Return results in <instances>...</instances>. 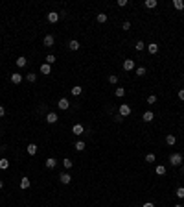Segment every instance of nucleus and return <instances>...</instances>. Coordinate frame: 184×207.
Listing matches in <instances>:
<instances>
[{"instance_id": "nucleus-1", "label": "nucleus", "mask_w": 184, "mask_h": 207, "mask_svg": "<svg viewBox=\"0 0 184 207\" xmlns=\"http://www.w3.org/2000/svg\"><path fill=\"white\" fill-rule=\"evenodd\" d=\"M169 163L173 166H181L182 165V155L181 154H171L169 155Z\"/></svg>"}, {"instance_id": "nucleus-2", "label": "nucleus", "mask_w": 184, "mask_h": 207, "mask_svg": "<svg viewBox=\"0 0 184 207\" xmlns=\"http://www.w3.org/2000/svg\"><path fill=\"white\" fill-rule=\"evenodd\" d=\"M118 113H120L122 116H129V115H131V105H127V104H122V105L118 107Z\"/></svg>"}, {"instance_id": "nucleus-3", "label": "nucleus", "mask_w": 184, "mask_h": 207, "mask_svg": "<svg viewBox=\"0 0 184 207\" xmlns=\"http://www.w3.org/2000/svg\"><path fill=\"white\" fill-rule=\"evenodd\" d=\"M46 19H48V22H50V24H55V22L57 21H59V13H55V11H50V13L48 15H46Z\"/></svg>"}, {"instance_id": "nucleus-4", "label": "nucleus", "mask_w": 184, "mask_h": 207, "mask_svg": "<svg viewBox=\"0 0 184 207\" xmlns=\"http://www.w3.org/2000/svg\"><path fill=\"white\" fill-rule=\"evenodd\" d=\"M9 80H11V83L18 85V83H20L22 80H24V78H22V74H18V72H13V74H11V76H9Z\"/></svg>"}, {"instance_id": "nucleus-5", "label": "nucleus", "mask_w": 184, "mask_h": 207, "mask_svg": "<svg viewBox=\"0 0 184 207\" xmlns=\"http://www.w3.org/2000/svg\"><path fill=\"white\" fill-rule=\"evenodd\" d=\"M59 181L63 183V185H68V183L72 181V176H70L68 172H65V174H61V176H59Z\"/></svg>"}, {"instance_id": "nucleus-6", "label": "nucleus", "mask_w": 184, "mask_h": 207, "mask_svg": "<svg viewBox=\"0 0 184 207\" xmlns=\"http://www.w3.org/2000/svg\"><path fill=\"white\" fill-rule=\"evenodd\" d=\"M57 107H59V109H63V111H66V109L70 107V102H68L66 98H61L59 102H57Z\"/></svg>"}, {"instance_id": "nucleus-7", "label": "nucleus", "mask_w": 184, "mask_h": 207, "mask_svg": "<svg viewBox=\"0 0 184 207\" xmlns=\"http://www.w3.org/2000/svg\"><path fill=\"white\" fill-rule=\"evenodd\" d=\"M53 43H55V37H53L52 33H48L44 37V46H48V48H50V46H53Z\"/></svg>"}, {"instance_id": "nucleus-8", "label": "nucleus", "mask_w": 184, "mask_h": 207, "mask_svg": "<svg viewBox=\"0 0 184 207\" xmlns=\"http://www.w3.org/2000/svg\"><path fill=\"white\" fill-rule=\"evenodd\" d=\"M57 118H59V116H57L55 113H48V115H46V122H48V124H55Z\"/></svg>"}, {"instance_id": "nucleus-9", "label": "nucleus", "mask_w": 184, "mask_h": 207, "mask_svg": "<svg viewBox=\"0 0 184 207\" xmlns=\"http://www.w3.org/2000/svg\"><path fill=\"white\" fill-rule=\"evenodd\" d=\"M79 43H77V39H70V41H68V48L70 50H79Z\"/></svg>"}, {"instance_id": "nucleus-10", "label": "nucleus", "mask_w": 184, "mask_h": 207, "mask_svg": "<svg viewBox=\"0 0 184 207\" xmlns=\"http://www.w3.org/2000/svg\"><path fill=\"white\" fill-rule=\"evenodd\" d=\"M153 118H155L153 111H146V113H144V115H142V120H144V122H151V120H153Z\"/></svg>"}, {"instance_id": "nucleus-11", "label": "nucleus", "mask_w": 184, "mask_h": 207, "mask_svg": "<svg viewBox=\"0 0 184 207\" xmlns=\"http://www.w3.org/2000/svg\"><path fill=\"white\" fill-rule=\"evenodd\" d=\"M135 69V61L133 59H125L123 61V70H133Z\"/></svg>"}, {"instance_id": "nucleus-12", "label": "nucleus", "mask_w": 184, "mask_h": 207, "mask_svg": "<svg viewBox=\"0 0 184 207\" xmlns=\"http://www.w3.org/2000/svg\"><path fill=\"white\" fill-rule=\"evenodd\" d=\"M72 131H74V133H76V135H81V133H83V131H85V128H83V124H74V128H72Z\"/></svg>"}, {"instance_id": "nucleus-13", "label": "nucleus", "mask_w": 184, "mask_h": 207, "mask_svg": "<svg viewBox=\"0 0 184 207\" xmlns=\"http://www.w3.org/2000/svg\"><path fill=\"white\" fill-rule=\"evenodd\" d=\"M147 52H149L151 56H153V54H156V52H158V45H156V43H151V45H147Z\"/></svg>"}, {"instance_id": "nucleus-14", "label": "nucleus", "mask_w": 184, "mask_h": 207, "mask_svg": "<svg viewBox=\"0 0 184 207\" xmlns=\"http://www.w3.org/2000/svg\"><path fill=\"white\" fill-rule=\"evenodd\" d=\"M41 72H42V74H46V76H48V74H52V65H48V63L41 65Z\"/></svg>"}, {"instance_id": "nucleus-15", "label": "nucleus", "mask_w": 184, "mask_h": 207, "mask_svg": "<svg viewBox=\"0 0 184 207\" xmlns=\"http://www.w3.org/2000/svg\"><path fill=\"white\" fill-rule=\"evenodd\" d=\"M44 165H46V168H55L57 161H55L53 157H48V159H46V163H44Z\"/></svg>"}, {"instance_id": "nucleus-16", "label": "nucleus", "mask_w": 184, "mask_h": 207, "mask_svg": "<svg viewBox=\"0 0 184 207\" xmlns=\"http://www.w3.org/2000/svg\"><path fill=\"white\" fill-rule=\"evenodd\" d=\"M15 63H17V67H18V69H22V67H26V65H28V59L20 56V57H18L17 61H15Z\"/></svg>"}, {"instance_id": "nucleus-17", "label": "nucleus", "mask_w": 184, "mask_h": 207, "mask_svg": "<svg viewBox=\"0 0 184 207\" xmlns=\"http://www.w3.org/2000/svg\"><path fill=\"white\" fill-rule=\"evenodd\" d=\"M173 7L179 9V11H182L184 9V0H173Z\"/></svg>"}, {"instance_id": "nucleus-18", "label": "nucleus", "mask_w": 184, "mask_h": 207, "mask_svg": "<svg viewBox=\"0 0 184 207\" xmlns=\"http://www.w3.org/2000/svg\"><path fill=\"white\" fill-rule=\"evenodd\" d=\"M70 93H72L74 96H79L81 93H83V87H79V85H76V87H72V89H70Z\"/></svg>"}, {"instance_id": "nucleus-19", "label": "nucleus", "mask_w": 184, "mask_h": 207, "mask_svg": "<svg viewBox=\"0 0 184 207\" xmlns=\"http://www.w3.org/2000/svg\"><path fill=\"white\" fill-rule=\"evenodd\" d=\"M156 0H146V2H144V6L147 7V9H153V7H156Z\"/></svg>"}, {"instance_id": "nucleus-20", "label": "nucleus", "mask_w": 184, "mask_h": 207, "mask_svg": "<svg viewBox=\"0 0 184 207\" xmlns=\"http://www.w3.org/2000/svg\"><path fill=\"white\" fill-rule=\"evenodd\" d=\"M26 150H28L30 155H35V154H37V144H33V142L28 144V148H26Z\"/></svg>"}, {"instance_id": "nucleus-21", "label": "nucleus", "mask_w": 184, "mask_h": 207, "mask_svg": "<svg viewBox=\"0 0 184 207\" xmlns=\"http://www.w3.org/2000/svg\"><path fill=\"white\" fill-rule=\"evenodd\" d=\"M177 142V139H175V135H166V144H169V146H173V144Z\"/></svg>"}, {"instance_id": "nucleus-22", "label": "nucleus", "mask_w": 184, "mask_h": 207, "mask_svg": "<svg viewBox=\"0 0 184 207\" xmlns=\"http://www.w3.org/2000/svg\"><path fill=\"white\" fill-rule=\"evenodd\" d=\"M6 168H9V161L6 157H2L0 159V170H6Z\"/></svg>"}, {"instance_id": "nucleus-23", "label": "nucleus", "mask_w": 184, "mask_h": 207, "mask_svg": "<svg viewBox=\"0 0 184 207\" xmlns=\"http://www.w3.org/2000/svg\"><path fill=\"white\" fill-rule=\"evenodd\" d=\"M85 146H87V144H85L83 140H77V142H76V146H74V148H76L77 152H83V150H85Z\"/></svg>"}, {"instance_id": "nucleus-24", "label": "nucleus", "mask_w": 184, "mask_h": 207, "mask_svg": "<svg viewBox=\"0 0 184 207\" xmlns=\"http://www.w3.org/2000/svg\"><path fill=\"white\" fill-rule=\"evenodd\" d=\"M30 187V178H22L20 179V189H28Z\"/></svg>"}, {"instance_id": "nucleus-25", "label": "nucleus", "mask_w": 184, "mask_h": 207, "mask_svg": "<svg viewBox=\"0 0 184 207\" xmlns=\"http://www.w3.org/2000/svg\"><path fill=\"white\" fill-rule=\"evenodd\" d=\"M155 172L158 174V176H164V174H166V166H164V165H158V166L155 168Z\"/></svg>"}, {"instance_id": "nucleus-26", "label": "nucleus", "mask_w": 184, "mask_h": 207, "mask_svg": "<svg viewBox=\"0 0 184 207\" xmlns=\"http://www.w3.org/2000/svg\"><path fill=\"white\" fill-rule=\"evenodd\" d=\"M55 59H57V57H55V56H53V54H48V56H46V63H48V65H52V63H55Z\"/></svg>"}, {"instance_id": "nucleus-27", "label": "nucleus", "mask_w": 184, "mask_h": 207, "mask_svg": "<svg viewBox=\"0 0 184 207\" xmlns=\"http://www.w3.org/2000/svg\"><path fill=\"white\" fill-rule=\"evenodd\" d=\"M98 22H101V24H103V22H107V15H105V13H98Z\"/></svg>"}, {"instance_id": "nucleus-28", "label": "nucleus", "mask_w": 184, "mask_h": 207, "mask_svg": "<svg viewBox=\"0 0 184 207\" xmlns=\"http://www.w3.org/2000/svg\"><path fill=\"white\" fill-rule=\"evenodd\" d=\"M146 72H147L146 67H138V69H136V76H140V78H142V76H146Z\"/></svg>"}, {"instance_id": "nucleus-29", "label": "nucleus", "mask_w": 184, "mask_h": 207, "mask_svg": "<svg viewBox=\"0 0 184 207\" xmlns=\"http://www.w3.org/2000/svg\"><path fill=\"white\" fill-rule=\"evenodd\" d=\"M114 95L118 96V98H122V96L125 95V89H123V87H118V89H116V91H114Z\"/></svg>"}, {"instance_id": "nucleus-30", "label": "nucleus", "mask_w": 184, "mask_h": 207, "mask_svg": "<svg viewBox=\"0 0 184 207\" xmlns=\"http://www.w3.org/2000/svg\"><path fill=\"white\" fill-rule=\"evenodd\" d=\"M135 48H136V50H138V52H140V50H144V48H146V43H142V41H136Z\"/></svg>"}, {"instance_id": "nucleus-31", "label": "nucleus", "mask_w": 184, "mask_h": 207, "mask_svg": "<svg viewBox=\"0 0 184 207\" xmlns=\"http://www.w3.org/2000/svg\"><path fill=\"white\" fill-rule=\"evenodd\" d=\"M26 80H28V81H30V83H33V81H35V80H37V76H35V74H33V72H30V74H26Z\"/></svg>"}, {"instance_id": "nucleus-32", "label": "nucleus", "mask_w": 184, "mask_h": 207, "mask_svg": "<svg viewBox=\"0 0 184 207\" xmlns=\"http://www.w3.org/2000/svg\"><path fill=\"white\" fill-rule=\"evenodd\" d=\"M109 83H118V76H116V74H111V76H109Z\"/></svg>"}, {"instance_id": "nucleus-33", "label": "nucleus", "mask_w": 184, "mask_h": 207, "mask_svg": "<svg viewBox=\"0 0 184 207\" xmlns=\"http://www.w3.org/2000/svg\"><path fill=\"white\" fill-rule=\"evenodd\" d=\"M72 159H65V161H63V166H65V168H72Z\"/></svg>"}, {"instance_id": "nucleus-34", "label": "nucleus", "mask_w": 184, "mask_h": 207, "mask_svg": "<svg viewBox=\"0 0 184 207\" xmlns=\"http://www.w3.org/2000/svg\"><path fill=\"white\" fill-rule=\"evenodd\" d=\"M175 194H177V198H184V187H179V189L175 190Z\"/></svg>"}, {"instance_id": "nucleus-35", "label": "nucleus", "mask_w": 184, "mask_h": 207, "mask_svg": "<svg viewBox=\"0 0 184 207\" xmlns=\"http://www.w3.org/2000/svg\"><path fill=\"white\" fill-rule=\"evenodd\" d=\"M155 159H156L155 154H147V155H146V161H147V163H155Z\"/></svg>"}, {"instance_id": "nucleus-36", "label": "nucleus", "mask_w": 184, "mask_h": 207, "mask_svg": "<svg viewBox=\"0 0 184 207\" xmlns=\"http://www.w3.org/2000/svg\"><path fill=\"white\" fill-rule=\"evenodd\" d=\"M156 102V95H149L147 96V104H155Z\"/></svg>"}, {"instance_id": "nucleus-37", "label": "nucleus", "mask_w": 184, "mask_h": 207, "mask_svg": "<svg viewBox=\"0 0 184 207\" xmlns=\"http://www.w3.org/2000/svg\"><path fill=\"white\" fill-rule=\"evenodd\" d=\"M116 4H118L120 7H125V6H127V0H118V2H116Z\"/></svg>"}, {"instance_id": "nucleus-38", "label": "nucleus", "mask_w": 184, "mask_h": 207, "mask_svg": "<svg viewBox=\"0 0 184 207\" xmlns=\"http://www.w3.org/2000/svg\"><path fill=\"white\" fill-rule=\"evenodd\" d=\"M122 28H123V30H129V28H131V22H129V21H125L123 24H122Z\"/></svg>"}, {"instance_id": "nucleus-39", "label": "nucleus", "mask_w": 184, "mask_h": 207, "mask_svg": "<svg viewBox=\"0 0 184 207\" xmlns=\"http://www.w3.org/2000/svg\"><path fill=\"white\" fill-rule=\"evenodd\" d=\"M114 120H116V122H122V120H123V116H122V115H120V113H118V115L114 116Z\"/></svg>"}, {"instance_id": "nucleus-40", "label": "nucleus", "mask_w": 184, "mask_h": 207, "mask_svg": "<svg viewBox=\"0 0 184 207\" xmlns=\"http://www.w3.org/2000/svg\"><path fill=\"white\" fill-rule=\"evenodd\" d=\"M142 207H155V204H153V202H146Z\"/></svg>"}, {"instance_id": "nucleus-41", "label": "nucleus", "mask_w": 184, "mask_h": 207, "mask_svg": "<svg viewBox=\"0 0 184 207\" xmlns=\"http://www.w3.org/2000/svg\"><path fill=\"white\" fill-rule=\"evenodd\" d=\"M179 98L184 100V89H181V91H179Z\"/></svg>"}, {"instance_id": "nucleus-42", "label": "nucleus", "mask_w": 184, "mask_h": 207, "mask_svg": "<svg viewBox=\"0 0 184 207\" xmlns=\"http://www.w3.org/2000/svg\"><path fill=\"white\" fill-rule=\"evenodd\" d=\"M6 115V109H4V105H0V116Z\"/></svg>"}, {"instance_id": "nucleus-43", "label": "nucleus", "mask_w": 184, "mask_h": 207, "mask_svg": "<svg viewBox=\"0 0 184 207\" xmlns=\"http://www.w3.org/2000/svg\"><path fill=\"white\" fill-rule=\"evenodd\" d=\"M2 187H4V181H2V179H0V189H2Z\"/></svg>"}, {"instance_id": "nucleus-44", "label": "nucleus", "mask_w": 184, "mask_h": 207, "mask_svg": "<svg viewBox=\"0 0 184 207\" xmlns=\"http://www.w3.org/2000/svg\"><path fill=\"white\" fill-rule=\"evenodd\" d=\"M175 207H184V205H181V204H177V205H175Z\"/></svg>"}]
</instances>
